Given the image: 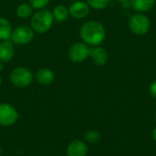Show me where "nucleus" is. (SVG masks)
<instances>
[{"label":"nucleus","mask_w":156,"mask_h":156,"mask_svg":"<svg viewBox=\"0 0 156 156\" xmlns=\"http://www.w3.org/2000/svg\"><path fill=\"white\" fill-rule=\"evenodd\" d=\"M80 36L86 45L90 47L100 46L106 37L104 26L96 20L85 22L80 29Z\"/></svg>","instance_id":"f257e3e1"},{"label":"nucleus","mask_w":156,"mask_h":156,"mask_svg":"<svg viewBox=\"0 0 156 156\" xmlns=\"http://www.w3.org/2000/svg\"><path fill=\"white\" fill-rule=\"evenodd\" d=\"M54 18L52 12L43 8L37 10L30 18V27L35 33L44 34L49 31L53 26Z\"/></svg>","instance_id":"f03ea898"},{"label":"nucleus","mask_w":156,"mask_h":156,"mask_svg":"<svg viewBox=\"0 0 156 156\" xmlns=\"http://www.w3.org/2000/svg\"><path fill=\"white\" fill-rule=\"evenodd\" d=\"M9 80L15 87L27 88L32 83L34 80V74L28 68L19 66L15 68L10 72Z\"/></svg>","instance_id":"7ed1b4c3"},{"label":"nucleus","mask_w":156,"mask_h":156,"mask_svg":"<svg viewBox=\"0 0 156 156\" xmlns=\"http://www.w3.org/2000/svg\"><path fill=\"white\" fill-rule=\"evenodd\" d=\"M128 25L129 28L133 34L137 36H143L148 33L151 27V22L149 17L144 13H136L131 16Z\"/></svg>","instance_id":"20e7f679"},{"label":"nucleus","mask_w":156,"mask_h":156,"mask_svg":"<svg viewBox=\"0 0 156 156\" xmlns=\"http://www.w3.org/2000/svg\"><path fill=\"white\" fill-rule=\"evenodd\" d=\"M34 36H35V32L30 26L21 25L12 29L9 40L13 44L18 46H24L29 44L33 40Z\"/></svg>","instance_id":"39448f33"},{"label":"nucleus","mask_w":156,"mask_h":156,"mask_svg":"<svg viewBox=\"0 0 156 156\" xmlns=\"http://www.w3.org/2000/svg\"><path fill=\"white\" fill-rule=\"evenodd\" d=\"M19 119V113L15 106L7 102L0 103V126L9 127Z\"/></svg>","instance_id":"423d86ee"},{"label":"nucleus","mask_w":156,"mask_h":156,"mask_svg":"<svg viewBox=\"0 0 156 156\" xmlns=\"http://www.w3.org/2000/svg\"><path fill=\"white\" fill-rule=\"evenodd\" d=\"M90 53V47L84 42H76L73 43L69 50L68 57L69 58L75 63H80L87 59Z\"/></svg>","instance_id":"0eeeda50"},{"label":"nucleus","mask_w":156,"mask_h":156,"mask_svg":"<svg viewBox=\"0 0 156 156\" xmlns=\"http://www.w3.org/2000/svg\"><path fill=\"white\" fill-rule=\"evenodd\" d=\"M90 7L89 6V5L86 2H83L80 0L74 1L69 6V16H71L72 17H74L76 19L85 18L86 16H88V15L90 13Z\"/></svg>","instance_id":"6e6552de"},{"label":"nucleus","mask_w":156,"mask_h":156,"mask_svg":"<svg viewBox=\"0 0 156 156\" xmlns=\"http://www.w3.org/2000/svg\"><path fill=\"white\" fill-rule=\"evenodd\" d=\"M88 152L87 144L80 139L73 140L67 147V156H87Z\"/></svg>","instance_id":"1a4fd4ad"},{"label":"nucleus","mask_w":156,"mask_h":156,"mask_svg":"<svg viewBox=\"0 0 156 156\" xmlns=\"http://www.w3.org/2000/svg\"><path fill=\"white\" fill-rule=\"evenodd\" d=\"M89 57L91 58L93 63L97 66H104L108 62L109 55L106 49L101 46L96 47H90V53Z\"/></svg>","instance_id":"9d476101"},{"label":"nucleus","mask_w":156,"mask_h":156,"mask_svg":"<svg viewBox=\"0 0 156 156\" xmlns=\"http://www.w3.org/2000/svg\"><path fill=\"white\" fill-rule=\"evenodd\" d=\"M34 79L39 85L48 86L55 80V73L48 68H41L36 72Z\"/></svg>","instance_id":"9b49d317"},{"label":"nucleus","mask_w":156,"mask_h":156,"mask_svg":"<svg viewBox=\"0 0 156 156\" xmlns=\"http://www.w3.org/2000/svg\"><path fill=\"white\" fill-rule=\"evenodd\" d=\"M15 55V49L13 43L7 39L0 42V61L3 63H7L11 61Z\"/></svg>","instance_id":"f8f14e48"},{"label":"nucleus","mask_w":156,"mask_h":156,"mask_svg":"<svg viewBox=\"0 0 156 156\" xmlns=\"http://www.w3.org/2000/svg\"><path fill=\"white\" fill-rule=\"evenodd\" d=\"M155 4V0H131V7L138 13H145L150 11Z\"/></svg>","instance_id":"ddd939ff"},{"label":"nucleus","mask_w":156,"mask_h":156,"mask_svg":"<svg viewBox=\"0 0 156 156\" xmlns=\"http://www.w3.org/2000/svg\"><path fill=\"white\" fill-rule=\"evenodd\" d=\"M52 15L54 21L58 23H62L66 21L69 16V7H67L64 5H57L54 6L52 10Z\"/></svg>","instance_id":"4468645a"},{"label":"nucleus","mask_w":156,"mask_h":156,"mask_svg":"<svg viewBox=\"0 0 156 156\" xmlns=\"http://www.w3.org/2000/svg\"><path fill=\"white\" fill-rule=\"evenodd\" d=\"M12 29L13 28L9 20L5 17L0 16V41L9 39Z\"/></svg>","instance_id":"2eb2a0df"},{"label":"nucleus","mask_w":156,"mask_h":156,"mask_svg":"<svg viewBox=\"0 0 156 156\" xmlns=\"http://www.w3.org/2000/svg\"><path fill=\"white\" fill-rule=\"evenodd\" d=\"M33 9L34 8L31 6L29 3H22L17 5L16 13L19 18L27 19L31 17V16L33 15Z\"/></svg>","instance_id":"dca6fc26"},{"label":"nucleus","mask_w":156,"mask_h":156,"mask_svg":"<svg viewBox=\"0 0 156 156\" xmlns=\"http://www.w3.org/2000/svg\"><path fill=\"white\" fill-rule=\"evenodd\" d=\"M101 140V133L97 130H89L84 133V142L90 144H95Z\"/></svg>","instance_id":"f3484780"},{"label":"nucleus","mask_w":156,"mask_h":156,"mask_svg":"<svg viewBox=\"0 0 156 156\" xmlns=\"http://www.w3.org/2000/svg\"><path fill=\"white\" fill-rule=\"evenodd\" d=\"M111 0H87V4L89 5L90 7L95 10H102L106 8Z\"/></svg>","instance_id":"a211bd4d"},{"label":"nucleus","mask_w":156,"mask_h":156,"mask_svg":"<svg viewBox=\"0 0 156 156\" xmlns=\"http://www.w3.org/2000/svg\"><path fill=\"white\" fill-rule=\"evenodd\" d=\"M49 1L50 0H28V3L34 9L39 10L46 8V6L49 4Z\"/></svg>","instance_id":"6ab92c4d"},{"label":"nucleus","mask_w":156,"mask_h":156,"mask_svg":"<svg viewBox=\"0 0 156 156\" xmlns=\"http://www.w3.org/2000/svg\"><path fill=\"white\" fill-rule=\"evenodd\" d=\"M149 91H150V94L156 99V80L150 85Z\"/></svg>","instance_id":"aec40b11"},{"label":"nucleus","mask_w":156,"mask_h":156,"mask_svg":"<svg viewBox=\"0 0 156 156\" xmlns=\"http://www.w3.org/2000/svg\"><path fill=\"white\" fill-rule=\"evenodd\" d=\"M130 1H131V0H117V2L120 3V4L122 5V7H123V8H126V9L129 8V7H131Z\"/></svg>","instance_id":"412c9836"},{"label":"nucleus","mask_w":156,"mask_h":156,"mask_svg":"<svg viewBox=\"0 0 156 156\" xmlns=\"http://www.w3.org/2000/svg\"><path fill=\"white\" fill-rule=\"evenodd\" d=\"M153 139L156 142V127L153 130Z\"/></svg>","instance_id":"4be33fe9"},{"label":"nucleus","mask_w":156,"mask_h":156,"mask_svg":"<svg viewBox=\"0 0 156 156\" xmlns=\"http://www.w3.org/2000/svg\"><path fill=\"white\" fill-rule=\"evenodd\" d=\"M3 69H4V63L0 61V73L3 71Z\"/></svg>","instance_id":"5701e85b"},{"label":"nucleus","mask_w":156,"mask_h":156,"mask_svg":"<svg viewBox=\"0 0 156 156\" xmlns=\"http://www.w3.org/2000/svg\"><path fill=\"white\" fill-rule=\"evenodd\" d=\"M1 86H2V77L0 76V88H1Z\"/></svg>","instance_id":"b1692460"}]
</instances>
